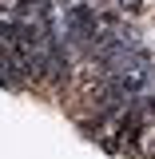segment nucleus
I'll list each match as a JSON object with an SVG mask.
<instances>
[{
	"instance_id": "nucleus-1",
	"label": "nucleus",
	"mask_w": 155,
	"mask_h": 159,
	"mask_svg": "<svg viewBox=\"0 0 155 159\" xmlns=\"http://www.w3.org/2000/svg\"><path fill=\"white\" fill-rule=\"evenodd\" d=\"M116 116H119L116 107H92V116H76V127L84 131V135L99 139V135H103V123H112Z\"/></svg>"
},
{
	"instance_id": "nucleus-2",
	"label": "nucleus",
	"mask_w": 155,
	"mask_h": 159,
	"mask_svg": "<svg viewBox=\"0 0 155 159\" xmlns=\"http://www.w3.org/2000/svg\"><path fill=\"white\" fill-rule=\"evenodd\" d=\"M116 4L127 12V16H143V0H116Z\"/></svg>"
}]
</instances>
